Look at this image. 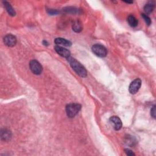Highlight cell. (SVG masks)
<instances>
[{"label":"cell","instance_id":"5","mask_svg":"<svg viewBox=\"0 0 156 156\" xmlns=\"http://www.w3.org/2000/svg\"><path fill=\"white\" fill-rule=\"evenodd\" d=\"M141 85V81L140 79H136L130 83L129 87V91L130 94L134 95L138 92Z\"/></svg>","mask_w":156,"mask_h":156},{"label":"cell","instance_id":"10","mask_svg":"<svg viewBox=\"0 0 156 156\" xmlns=\"http://www.w3.org/2000/svg\"><path fill=\"white\" fill-rule=\"evenodd\" d=\"M54 43L57 45H62L64 46H70L72 45V43L63 38H56L54 40Z\"/></svg>","mask_w":156,"mask_h":156},{"label":"cell","instance_id":"6","mask_svg":"<svg viewBox=\"0 0 156 156\" xmlns=\"http://www.w3.org/2000/svg\"><path fill=\"white\" fill-rule=\"evenodd\" d=\"M4 43L5 45L9 47H13L16 45L17 38L12 34H7L3 38Z\"/></svg>","mask_w":156,"mask_h":156},{"label":"cell","instance_id":"8","mask_svg":"<svg viewBox=\"0 0 156 156\" xmlns=\"http://www.w3.org/2000/svg\"><path fill=\"white\" fill-rule=\"evenodd\" d=\"M54 48H55V51H56L57 54H58V55H60L61 56L63 57L67 58L68 57L71 56L70 51L65 48L59 45H56Z\"/></svg>","mask_w":156,"mask_h":156},{"label":"cell","instance_id":"15","mask_svg":"<svg viewBox=\"0 0 156 156\" xmlns=\"http://www.w3.org/2000/svg\"><path fill=\"white\" fill-rule=\"evenodd\" d=\"M155 7V5L153 3H149L144 6V11L146 14H149L153 12Z\"/></svg>","mask_w":156,"mask_h":156},{"label":"cell","instance_id":"13","mask_svg":"<svg viewBox=\"0 0 156 156\" xmlns=\"http://www.w3.org/2000/svg\"><path fill=\"white\" fill-rule=\"evenodd\" d=\"M124 142L126 145L130 146L131 147V146H133L136 143V140L134 136L131 135H127L125 137Z\"/></svg>","mask_w":156,"mask_h":156},{"label":"cell","instance_id":"11","mask_svg":"<svg viewBox=\"0 0 156 156\" xmlns=\"http://www.w3.org/2000/svg\"><path fill=\"white\" fill-rule=\"evenodd\" d=\"M3 3L4 4V6L5 8H6V9L7 12H8V13L10 15L12 16V17L15 16V15H16L15 11H14V9L12 7L11 4L7 1H3Z\"/></svg>","mask_w":156,"mask_h":156},{"label":"cell","instance_id":"14","mask_svg":"<svg viewBox=\"0 0 156 156\" xmlns=\"http://www.w3.org/2000/svg\"><path fill=\"white\" fill-rule=\"evenodd\" d=\"M73 30L75 32H80L82 30V23L79 20L75 21L73 24L72 26Z\"/></svg>","mask_w":156,"mask_h":156},{"label":"cell","instance_id":"19","mask_svg":"<svg viewBox=\"0 0 156 156\" xmlns=\"http://www.w3.org/2000/svg\"><path fill=\"white\" fill-rule=\"evenodd\" d=\"M124 153L129 156H132V155H135V154L131 150L129 149H125L124 150Z\"/></svg>","mask_w":156,"mask_h":156},{"label":"cell","instance_id":"1","mask_svg":"<svg viewBox=\"0 0 156 156\" xmlns=\"http://www.w3.org/2000/svg\"><path fill=\"white\" fill-rule=\"evenodd\" d=\"M67 61L69 62L71 67L73 68L77 74L82 77H85L87 75V71L85 67L83 66L81 63L78 62L75 58H73L71 56L68 57Z\"/></svg>","mask_w":156,"mask_h":156},{"label":"cell","instance_id":"2","mask_svg":"<svg viewBox=\"0 0 156 156\" xmlns=\"http://www.w3.org/2000/svg\"><path fill=\"white\" fill-rule=\"evenodd\" d=\"M81 109V106L77 103H70L66 106V112L67 116L69 118H74V117L79 113Z\"/></svg>","mask_w":156,"mask_h":156},{"label":"cell","instance_id":"20","mask_svg":"<svg viewBox=\"0 0 156 156\" xmlns=\"http://www.w3.org/2000/svg\"><path fill=\"white\" fill-rule=\"evenodd\" d=\"M151 115L153 118H155V106H154L151 110Z\"/></svg>","mask_w":156,"mask_h":156},{"label":"cell","instance_id":"12","mask_svg":"<svg viewBox=\"0 0 156 156\" xmlns=\"http://www.w3.org/2000/svg\"><path fill=\"white\" fill-rule=\"evenodd\" d=\"M127 20H128L129 24L131 27L135 28L137 26L138 23H139L138 20L136 19L134 15H129Z\"/></svg>","mask_w":156,"mask_h":156},{"label":"cell","instance_id":"17","mask_svg":"<svg viewBox=\"0 0 156 156\" xmlns=\"http://www.w3.org/2000/svg\"><path fill=\"white\" fill-rule=\"evenodd\" d=\"M65 11L67 12V13H76L79 12V10H77V9L75 8V7H67L66 10Z\"/></svg>","mask_w":156,"mask_h":156},{"label":"cell","instance_id":"3","mask_svg":"<svg viewBox=\"0 0 156 156\" xmlns=\"http://www.w3.org/2000/svg\"><path fill=\"white\" fill-rule=\"evenodd\" d=\"M91 50L96 56L100 57H105L107 54L106 48L100 44H95V45H93Z\"/></svg>","mask_w":156,"mask_h":156},{"label":"cell","instance_id":"21","mask_svg":"<svg viewBox=\"0 0 156 156\" xmlns=\"http://www.w3.org/2000/svg\"><path fill=\"white\" fill-rule=\"evenodd\" d=\"M43 44L45 46H48L49 45H50V44H49V43L46 40H43Z\"/></svg>","mask_w":156,"mask_h":156},{"label":"cell","instance_id":"4","mask_svg":"<svg viewBox=\"0 0 156 156\" xmlns=\"http://www.w3.org/2000/svg\"><path fill=\"white\" fill-rule=\"evenodd\" d=\"M29 68L35 75H40L43 71L41 64L36 60H32L29 62Z\"/></svg>","mask_w":156,"mask_h":156},{"label":"cell","instance_id":"18","mask_svg":"<svg viewBox=\"0 0 156 156\" xmlns=\"http://www.w3.org/2000/svg\"><path fill=\"white\" fill-rule=\"evenodd\" d=\"M47 12L48 13L51 15H57L58 14V13H59V11H57V10L56 9H48L47 10Z\"/></svg>","mask_w":156,"mask_h":156},{"label":"cell","instance_id":"7","mask_svg":"<svg viewBox=\"0 0 156 156\" xmlns=\"http://www.w3.org/2000/svg\"><path fill=\"white\" fill-rule=\"evenodd\" d=\"M110 123L112 125H113L114 128L115 130H119L122 128V122L119 118L117 116H112L109 120Z\"/></svg>","mask_w":156,"mask_h":156},{"label":"cell","instance_id":"16","mask_svg":"<svg viewBox=\"0 0 156 156\" xmlns=\"http://www.w3.org/2000/svg\"><path fill=\"white\" fill-rule=\"evenodd\" d=\"M141 17H142L144 19V20H145V23H146V24H147L148 26H149L150 24H151V18L145 13H141Z\"/></svg>","mask_w":156,"mask_h":156},{"label":"cell","instance_id":"22","mask_svg":"<svg viewBox=\"0 0 156 156\" xmlns=\"http://www.w3.org/2000/svg\"><path fill=\"white\" fill-rule=\"evenodd\" d=\"M124 3H128V4H132V3H133V1H124Z\"/></svg>","mask_w":156,"mask_h":156},{"label":"cell","instance_id":"9","mask_svg":"<svg viewBox=\"0 0 156 156\" xmlns=\"http://www.w3.org/2000/svg\"><path fill=\"white\" fill-rule=\"evenodd\" d=\"M12 137L11 132L7 130V129H4L1 130V139L2 140L7 141L11 140Z\"/></svg>","mask_w":156,"mask_h":156}]
</instances>
